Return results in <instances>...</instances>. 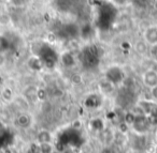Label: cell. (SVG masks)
<instances>
[{
	"mask_svg": "<svg viewBox=\"0 0 157 153\" xmlns=\"http://www.w3.org/2000/svg\"><path fill=\"white\" fill-rule=\"evenodd\" d=\"M40 148V152L41 153H56L57 149L55 144H51V142H48V144H38Z\"/></svg>",
	"mask_w": 157,
	"mask_h": 153,
	"instance_id": "cell-11",
	"label": "cell"
},
{
	"mask_svg": "<svg viewBox=\"0 0 157 153\" xmlns=\"http://www.w3.org/2000/svg\"><path fill=\"white\" fill-rule=\"evenodd\" d=\"M6 64H7V57H6L5 53L0 52V69L5 67Z\"/></svg>",
	"mask_w": 157,
	"mask_h": 153,
	"instance_id": "cell-15",
	"label": "cell"
},
{
	"mask_svg": "<svg viewBox=\"0 0 157 153\" xmlns=\"http://www.w3.org/2000/svg\"><path fill=\"white\" fill-rule=\"evenodd\" d=\"M8 132V126L7 124H6L3 121L0 120V138L2 137L3 135H5L6 133Z\"/></svg>",
	"mask_w": 157,
	"mask_h": 153,
	"instance_id": "cell-14",
	"label": "cell"
},
{
	"mask_svg": "<svg viewBox=\"0 0 157 153\" xmlns=\"http://www.w3.org/2000/svg\"><path fill=\"white\" fill-rule=\"evenodd\" d=\"M11 153H20V152H11Z\"/></svg>",
	"mask_w": 157,
	"mask_h": 153,
	"instance_id": "cell-18",
	"label": "cell"
},
{
	"mask_svg": "<svg viewBox=\"0 0 157 153\" xmlns=\"http://www.w3.org/2000/svg\"><path fill=\"white\" fill-rule=\"evenodd\" d=\"M98 153H118L114 144H103Z\"/></svg>",
	"mask_w": 157,
	"mask_h": 153,
	"instance_id": "cell-12",
	"label": "cell"
},
{
	"mask_svg": "<svg viewBox=\"0 0 157 153\" xmlns=\"http://www.w3.org/2000/svg\"><path fill=\"white\" fill-rule=\"evenodd\" d=\"M23 95L28 100L30 103L37 101L39 99V90L36 86H28L25 88L24 92H23Z\"/></svg>",
	"mask_w": 157,
	"mask_h": 153,
	"instance_id": "cell-10",
	"label": "cell"
},
{
	"mask_svg": "<svg viewBox=\"0 0 157 153\" xmlns=\"http://www.w3.org/2000/svg\"><path fill=\"white\" fill-rule=\"evenodd\" d=\"M150 93H151V97L154 101H157V86L156 87H153L152 89H150Z\"/></svg>",
	"mask_w": 157,
	"mask_h": 153,
	"instance_id": "cell-16",
	"label": "cell"
},
{
	"mask_svg": "<svg viewBox=\"0 0 157 153\" xmlns=\"http://www.w3.org/2000/svg\"><path fill=\"white\" fill-rule=\"evenodd\" d=\"M128 125L131 133L137 134V135H148L152 129L150 116L143 114H136Z\"/></svg>",
	"mask_w": 157,
	"mask_h": 153,
	"instance_id": "cell-1",
	"label": "cell"
},
{
	"mask_svg": "<svg viewBox=\"0 0 157 153\" xmlns=\"http://www.w3.org/2000/svg\"><path fill=\"white\" fill-rule=\"evenodd\" d=\"M105 79L109 80L114 86H117V85L122 84L124 82L125 73L122 67H118V65H111V67L105 70Z\"/></svg>",
	"mask_w": 157,
	"mask_h": 153,
	"instance_id": "cell-3",
	"label": "cell"
},
{
	"mask_svg": "<svg viewBox=\"0 0 157 153\" xmlns=\"http://www.w3.org/2000/svg\"><path fill=\"white\" fill-rule=\"evenodd\" d=\"M60 63L63 64V67H65L66 69H72L73 67H75L76 64V59L74 57V55L70 52H63L60 55Z\"/></svg>",
	"mask_w": 157,
	"mask_h": 153,
	"instance_id": "cell-8",
	"label": "cell"
},
{
	"mask_svg": "<svg viewBox=\"0 0 157 153\" xmlns=\"http://www.w3.org/2000/svg\"><path fill=\"white\" fill-rule=\"evenodd\" d=\"M0 1H2V2H11L12 0H0Z\"/></svg>",
	"mask_w": 157,
	"mask_h": 153,
	"instance_id": "cell-17",
	"label": "cell"
},
{
	"mask_svg": "<svg viewBox=\"0 0 157 153\" xmlns=\"http://www.w3.org/2000/svg\"><path fill=\"white\" fill-rule=\"evenodd\" d=\"M11 103L13 104V105H15V107L17 108V112L29 111V108H30V104H31L23 94L18 95V97H15Z\"/></svg>",
	"mask_w": 157,
	"mask_h": 153,
	"instance_id": "cell-7",
	"label": "cell"
},
{
	"mask_svg": "<svg viewBox=\"0 0 157 153\" xmlns=\"http://www.w3.org/2000/svg\"><path fill=\"white\" fill-rule=\"evenodd\" d=\"M33 141L37 142V144H48V142L55 144L54 132H52L48 129H40L36 133Z\"/></svg>",
	"mask_w": 157,
	"mask_h": 153,
	"instance_id": "cell-6",
	"label": "cell"
},
{
	"mask_svg": "<svg viewBox=\"0 0 157 153\" xmlns=\"http://www.w3.org/2000/svg\"><path fill=\"white\" fill-rule=\"evenodd\" d=\"M27 65L31 71H41L44 67V61L39 56H31L27 61Z\"/></svg>",
	"mask_w": 157,
	"mask_h": 153,
	"instance_id": "cell-9",
	"label": "cell"
},
{
	"mask_svg": "<svg viewBox=\"0 0 157 153\" xmlns=\"http://www.w3.org/2000/svg\"><path fill=\"white\" fill-rule=\"evenodd\" d=\"M142 41L150 48L157 46V26L151 25L146 27L142 33Z\"/></svg>",
	"mask_w": 157,
	"mask_h": 153,
	"instance_id": "cell-4",
	"label": "cell"
},
{
	"mask_svg": "<svg viewBox=\"0 0 157 153\" xmlns=\"http://www.w3.org/2000/svg\"><path fill=\"white\" fill-rule=\"evenodd\" d=\"M35 124V118L29 111L17 112L14 118V125L22 131H28Z\"/></svg>",
	"mask_w": 157,
	"mask_h": 153,
	"instance_id": "cell-2",
	"label": "cell"
},
{
	"mask_svg": "<svg viewBox=\"0 0 157 153\" xmlns=\"http://www.w3.org/2000/svg\"><path fill=\"white\" fill-rule=\"evenodd\" d=\"M141 82L148 90L157 86V71L154 69H146L141 75Z\"/></svg>",
	"mask_w": 157,
	"mask_h": 153,
	"instance_id": "cell-5",
	"label": "cell"
},
{
	"mask_svg": "<svg viewBox=\"0 0 157 153\" xmlns=\"http://www.w3.org/2000/svg\"><path fill=\"white\" fill-rule=\"evenodd\" d=\"M58 153H78L76 151V149L74 148L71 144H68V146H65L60 151H58Z\"/></svg>",
	"mask_w": 157,
	"mask_h": 153,
	"instance_id": "cell-13",
	"label": "cell"
}]
</instances>
